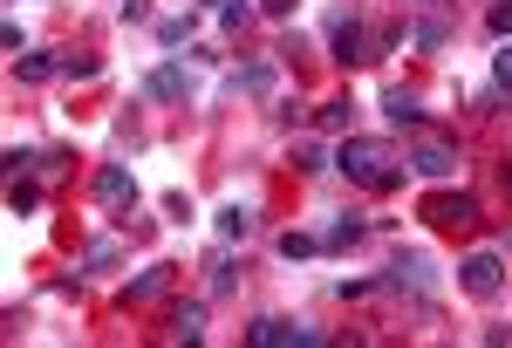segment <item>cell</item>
Masks as SVG:
<instances>
[{
  "label": "cell",
  "instance_id": "obj_1",
  "mask_svg": "<svg viewBox=\"0 0 512 348\" xmlns=\"http://www.w3.org/2000/svg\"><path fill=\"white\" fill-rule=\"evenodd\" d=\"M335 171H342L349 185H362V192H390L410 164H396V144H390V137H349V144H342V157H335Z\"/></svg>",
  "mask_w": 512,
  "mask_h": 348
},
{
  "label": "cell",
  "instance_id": "obj_2",
  "mask_svg": "<svg viewBox=\"0 0 512 348\" xmlns=\"http://www.w3.org/2000/svg\"><path fill=\"white\" fill-rule=\"evenodd\" d=\"M424 219H431V226H444V232H465V226H478L485 212H478L472 192H431V198H424Z\"/></svg>",
  "mask_w": 512,
  "mask_h": 348
},
{
  "label": "cell",
  "instance_id": "obj_3",
  "mask_svg": "<svg viewBox=\"0 0 512 348\" xmlns=\"http://www.w3.org/2000/svg\"><path fill=\"white\" fill-rule=\"evenodd\" d=\"M403 164H410V171H417V178H431V185H444V178H451V171H458V151H451V144H444V137H417V144H410V157H403Z\"/></svg>",
  "mask_w": 512,
  "mask_h": 348
},
{
  "label": "cell",
  "instance_id": "obj_4",
  "mask_svg": "<svg viewBox=\"0 0 512 348\" xmlns=\"http://www.w3.org/2000/svg\"><path fill=\"white\" fill-rule=\"evenodd\" d=\"M246 342H253V348H280V342H301V348H315V342H321V328H301V321H280V314H260V321L246 328Z\"/></svg>",
  "mask_w": 512,
  "mask_h": 348
},
{
  "label": "cell",
  "instance_id": "obj_5",
  "mask_svg": "<svg viewBox=\"0 0 512 348\" xmlns=\"http://www.w3.org/2000/svg\"><path fill=\"white\" fill-rule=\"evenodd\" d=\"M458 287H465L472 301H492V294L506 287V267H499V253H472V260L458 267Z\"/></svg>",
  "mask_w": 512,
  "mask_h": 348
},
{
  "label": "cell",
  "instance_id": "obj_6",
  "mask_svg": "<svg viewBox=\"0 0 512 348\" xmlns=\"http://www.w3.org/2000/svg\"><path fill=\"white\" fill-rule=\"evenodd\" d=\"M96 205H103V212H123V205H137V178H130L123 164H103V171H96Z\"/></svg>",
  "mask_w": 512,
  "mask_h": 348
},
{
  "label": "cell",
  "instance_id": "obj_7",
  "mask_svg": "<svg viewBox=\"0 0 512 348\" xmlns=\"http://www.w3.org/2000/svg\"><path fill=\"white\" fill-rule=\"evenodd\" d=\"M328 35H335V62H369V35H362V21H355V14H335V21H328Z\"/></svg>",
  "mask_w": 512,
  "mask_h": 348
},
{
  "label": "cell",
  "instance_id": "obj_8",
  "mask_svg": "<svg viewBox=\"0 0 512 348\" xmlns=\"http://www.w3.org/2000/svg\"><path fill=\"white\" fill-rule=\"evenodd\" d=\"M362 239H369V219H362V212H342L335 226L321 232V253H349V246H362Z\"/></svg>",
  "mask_w": 512,
  "mask_h": 348
},
{
  "label": "cell",
  "instance_id": "obj_9",
  "mask_svg": "<svg viewBox=\"0 0 512 348\" xmlns=\"http://www.w3.org/2000/svg\"><path fill=\"white\" fill-rule=\"evenodd\" d=\"M164 287H171V267H144L123 287V301H130V308H151V301H164Z\"/></svg>",
  "mask_w": 512,
  "mask_h": 348
},
{
  "label": "cell",
  "instance_id": "obj_10",
  "mask_svg": "<svg viewBox=\"0 0 512 348\" xmlns=\"http://www.w3.org/2000/svg\"><path fill=\"white\" fill-rule=\"evenodd\" d=\"M164 335H171V342H205V301H178Z\"/></svg>",
  "mask_w": 512,
  "mask_h": 348
},
{
  "label": "cell",
  "instance_id": "obj_11",
  "mask_svg": "<svg viewBox=\"0 0 512 348\" xmlns=\"http://www.w3.org/2000/svg\"><path fill=\"white\" fill-rule=\"evenodd\" d=\"M233 89L239 96H274V62H246V69H233Z\"/></svg>",
  "mask_w": 512,
  "mask_h": 348
},
{
  "label": "cell",
  "instance_id": "obj_12",
  "mask_svg": "<svg viewBox=\"0 0 512 348\" xmlns=\"http://www.w3.org/2000/svg\"><path fill=\"white\" fill-rule=\"evenodd\" d=\"M383 116H390V123H424V96H417V89H390V96H383Z\"/></svg>",
  "mask_w": 512,
  "mask_h": 348
},
{
  "label": "cell",
  "instance_id": "obj_13",
  "mask_svg": "<svg viewBox=\"0 0 512 348\" xmlns=\"http://www.w3.org/2000/svg\"><path fill=\"white\" fill-rule=\"evenodd\" d=\"M390 280L396 287H403V280H410V287H431V253H396Z\"/></svg>",
  "mask_w": 512,
  "mask_h": 348
},
{
  "label": "cell",
  "instance_id": "obj_14",
  "mask_svg": "<svg viewBox=\"0 0 512 348\" xmlns=\"http://www.w3.org/2000/svg\"><path fill=\"white\" fill-rule=\"evenodd\" d=\"M185 89H192V82H185V69H158V76L144 82V96H158V103H178Z\"/></svg>",
  "mask_w": 512,
  "mask_h": 348
},
{
  "label": "cell",
  "instance_id": "obj_15",
  "mask_svg": "<svg viewBox=\"0 0 512 348\" xmlns=\"http://www.w3.org/2000/svg\"><path fill=\"white\" fill-rule=\"evenodd\" d=\"M55 69H62V62H48V55H28V48L14 55V82H48Z\"/></svg>",
  "mask_w": 512,
  "mask_h": 348
},
{
  "label": "cell",
  "instance_id": "obj_16",
  "mask_svg": "<svg viewBox=\"0 0 512 348\" xmlns=\"http://www.w3.org/2000/svg\"><path fill=\"white\" fill-rule=\"evenodd\" d=\"M117 267V239H89V253H82V273H110Z\"/></svg>",
  "mask_w": 512,
  "mask_h": 348
},
{
  "label": "cell",
  "instance_id": "obj_17",
  "mask_svg": "<svg viewBox=\"0 0 512 348\" xmlns=\"http://www.w3.org/2000/svg\"><path fill=\"white\" fill-rule=\"evenodd\" d=\"M205 273H212V294H233V287H239V267L226 260V253H212V260H205Z\"/></svg>",
  "mask_w": 512,
  "mask_h": 348
},
{
  "label": "cell",
  "instance_id": "obj_18",
  "mask_svg": "<svg viewBox=\"0 0 512 348\" xmlns=\"http://www.w3.org/2000/svg\"><path fill=\"white\" fill-rule=\"evenodd\" d=\"M308 253H321L315 232H280V260H308Z\"/></svg>",
  "mask_w": 512,
  "mask_h": 348
},
{
  "label": "cell",
  "instance_id": "obj_19",
  "mask_svg": "<svg viewBox=\"0 0 512 348\" xmlns=\"http://www.w3.org/2000/svg\"><path fill=\"white\" fill-rule=\"evenodd\" d=\"M246 232H253V212L246 205H226L219 212V239H246Z\"/></svg>",
  "mask_w": 512,
  "mask_h": 348
},
{
  "label": "cell",
  "instance_id": "obj_20",
  "mask_svg": "<svg viewBox=\"0 0 512 348\" xmlns=\"http://www.w3.org/2000/svg\"><path fill=\"white\" fill-rule=\"evenodd\" d=\"M35 205H41V192L28 185V178H14V185H7V212H14V219H21V212H35Z\"/></svg>",
  "mask_w": 512,
  "mask_h": 348
},
{
  "label": "cell",
  "instance_id": "obj_21",
  "mask_svg": "<svg viewBox=\"0 0 512 348\" xmlns=\"http://www.w3.org/2000/svg\"><path fill=\"white\" fill-rule=\"evenodd\" d=\"M294 171H328V151H321L315 137H301V144H294Z\"/></svg>",
  "mask_w": 512,
  "mask_h": 348
},
{
  "label": "cell",
  "instance_id": "obj_22",
  "mask_svg": "<svg viewBox=\"0 0 512 348\" xmlns=\"http://www.w3.org/2000/svg\"><path fill=\"white\" fill-rule=\"evenodd\" d=\"M185 35H192V14H164V21H158V41H164V48H178Z\"/></svg>",
  "mask_w": 512,
  "mask_h": 348
},
{
  "label": "cell",
  "instance_id": "obj_23",
  "mask_svg": "<svg viewBox=\"0 0 512 348\" xmlns=\"http://www.w3.org/2000/svg\"><path fill=\"white\" fill-rule=\"evenodd\" d=\"M96 69H103L96 55H62V76L69 82H96Z\"/></svg>",
  "mask_w": 512,
  "mask_h": 348
},
{
  "label": "cell",
  "instance_id": "obj_24",
  "mask_svg": "<svg viewBox=\"0 0 512 348\" xmlns=\"http://www.w3.org/2000/svg\"><path fill=\"white\" fill-rule=\"evenodd\" d=\"M410 41H417V48H444V41H451V28H444V21H424Z\"/></svg>",
  "mask_w": 512,
  "mask_h": 348
},
{
  "label": "cell",
  "instance_id": "obj_25",
  "mask_svg": "<svg viewBox=\"0 0 512 348\" xmlns=\"http://www.w3.org/2000/svg\"><path fill=\"white\" fill-rule=\"evenodd\" d=\"M219 21H226V28H233V35H239V28L253 21V7H246V0H226V7H219Z\"/></svg>",
  "mask_w": 512,
  "mask_h": 348
},
{
  "label": "cell",
  "instance_id": "obj_26",
  "mask_svg": "<svg viewBox=\"0 0 512 348\" xmlns=\"http://www.w3.org/2000/svg\"><path fill=\"white\" fill-rule=\"evenodd\" d=\"M492 82H499V89H506V96H512V41H506V48H499V62H492Z\"/></svg>",
  "mask_w": 512,
  "mask_h": 348
},
{
  "label": "cell",
  "instance_id": "obj_27",
  "mask_svg": "<svg viewBox=\"0 0 512 348\" xmlns=\"http://www.w3.org/2000/svg\"><path fill=\"white\" fill-rule=\"evenodd\" d=\"M321 130H349V103H321Z\"/></svg>",
  "mask_w": 512,
  "mask_h": 348
},
{
  "label": "cell",
  "instance_id": "obj_28",
  "mask_svg": "<svg viewBox=\"0 0 512 348\" xmlns=\"http://www.w3.org/2000/svg\"><path fill=\"white\" fill-rule=\"evenodd\" d=\"M62 164H69V151H41V157H35L41 178H62Z\"/></svg>",
  "mask_w": 512,
  "mask_h": 348
},
{
  "label": "cell",
  "instance_id": "obj_29",
  "mask_svg": "<svg viewBox=\"0 0 512 348\" xmlns=\"http://www.w3.org/2000/svg\"><path fill=\"white\" fill-rule=\"evenodd\" d=\"M492 35L512 41V0H499V7H492Z\"/></svg>",
  "mask_w": 512,
  "mask_h": 348
},
{
  "label": "cell",
  "instance_id": "obj_30",
  "mask_svg": "<svg viewBox=\"0 0 512 348\" xmlns=\"http://www.w3.org/2000/svg\"><path fill=\"white\" fill-rule=\"evenodd\" d=\"M260 7H267V14H274V21H287V14H294V7H301V0H260Z\"/></svg>",
  "mask_w": 512,
  "mask_h": 348
},
{
  "label": "cell",
  "instance_id": "obj_31",
  "mask_svg": "<svg viewBox=\"0 0 512 348\" xmlns=\"http://www.w3.org/2000/svg\"><path fill=\"white\" fill-rule=\"evenodd\" d=\"M506 192H512V164H506Z\"/></svg>",
  "mask_w": 512,
  "mask_h": 348
},
{
  "label": "cell",
  "instance_id": "obj_32",
  "mask_svg": "<svg viewBox=\"0 0 512 348\" xmlns=\"http://www.w3.org/2000/svg\"><path fill=\"white\" fill-rule=\"evenodd\" d=\"M417 7H424V0H417Z\"/></svg>",
  "mask_w": 512,
  "mask_h": 348
},
{
  "label": "cell",
  "instance_id": "obj_33",
  "mask_svg": "<svg viewBox=\"0 0 512 348\" xmlns=\"http://www.w3.org/2000/svg\"><path fill=\"white\" fill-rule=\"evenodd\" d=\"M506 246H512V239H506Z\"/></svg>",
  "mask_w": 512,
  "mask_h": 348
}]
</instances>
